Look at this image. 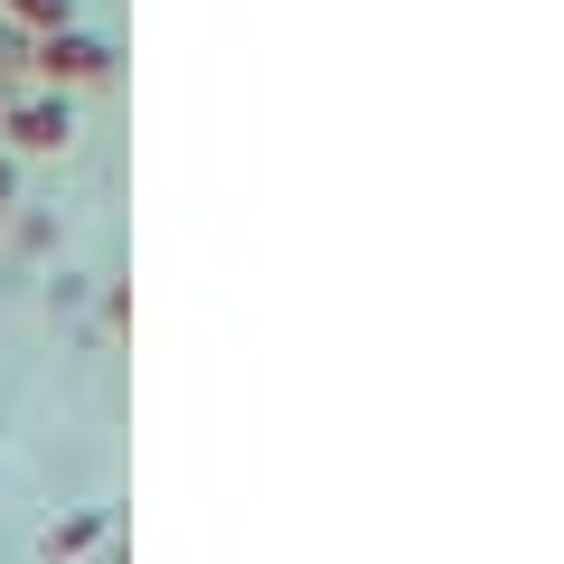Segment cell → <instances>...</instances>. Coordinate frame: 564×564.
Wrapping results in <instances>:
<instances>
[{
    "instance_id": "6da1fadb",
    "label": "cell",
    "mask_w": 564,
    "mask_h": 564,
    "mask_svg": "<svg viewBox=\"0 0 564 564\" xmlns=\"http://www.w3.org/2000/svg\"><path fill=\"white\" fill-rule=\"evenodd\" d=\"M0 132H10V151H66L76 141V113H66V95H29L0 113Z\"/></svg>"
},
{
    "instance_id": "7a4b0ae2",
    "label": "cell",
    "mask_w": 564,
    "mask_h": 564,
    "mask_svg": "<svg viewBox=\"0 0 564 564\" xmlns=\"http://www.w3.org/2000/svg\"><path fill=\"white\" fill-rule=\"evenodd\" d=\"M104 57H113V47H104V39H85V29H57V39H39V47H29V66H39L47 85H85V76H104Z\"/></svg>"
},
{
    "instance_id": "3957f363",
    "label": "cell",
    "mask_w": 564,
    "mask_h": 564,
    "mask_svg": "<svg viewBox=\"0 0 564 564\" xmlns=\"http://www.w3.org/2000/svg\"><path fill=\"white\" fill-rule=\"evenodd\" d=\"M66 10H76V0H10V29H39V39H57Z\"/></svg>"
},
{
    "instance_id": "277c9868",
    "label": "cell",
    "mask_w": 564,
    "mask_h": 564,
    "mask_svg": "<svg viewBox=\"0 0 564 564\" xmlns=\"http://www.w3.org/2000/svg\"><path fill=\"white\" fill-rule=\"evenodd\" d=\"M20 66H29V39H20V29H0V85L20 76Z\"/></svg>"
},
{
    "instance_id": "5b68a950",
    "label": "cell",
    "mask_w": 564,
    "mask_h": 564,
    "mask_svg": "<svg viewBox=\"0 0 564 564\" xmlns=\"http://www.w3.org/2000/svg\"><path fill=\"white\" fill-rule=\"evenodd\" d=\"M20 198V161H10V151H0V207Z\"/></svg>"
}]
</instances>
